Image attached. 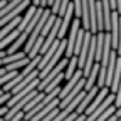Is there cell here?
Listing matches in <instances>:
<instances>
[{
  "mask_svg": "<svg viewBox=\"0 0 121 121\" xmlns=\"http://www.w3.org/2000/svg\"><path fill=\"white\" fill-rule=\"evenodd\" d=\"M81 17H74L71 29H69V37H67V47H66V57L74 56V47H76V40H78V34H79V29H81Z\"/></svg>",
  "mask_w": 121,
  "mask_h": 121,
  "instance_id": "cell-1",
  "label": "cell"
},
{
  "mask_svg": "<svg viewBox=\"0 0 121 121\" xmlns=\"http://www.w3.org/2000/svg\"><path fill=\"white\" fill-rule=\"evenodd\" d=\"M111 39H113V49H118L119 44V12L113 10L111 12Z\"/></svg>",
  "mask_w": 121,
  "mask_h": 121,
  "instance_id": "cell-2",
  "label": "cell"
},
{
  "mask_svg": "<svg viewBox=\"0 0 121 121\" xmlns=\"http://www.w3.org/2000/svg\"><path fill=\"white\" fill-rule=\"evenodd\" d=\"M81 78H82V69L79 67L78 71H76V74L72 76L71 79H67V82L64 84V87L60 89V94H59V98H60V99H62V98H66V96L71 93V91H72L76 86H78V82L81 81Z\"/></svg>",
  "mask_w": 121,
  "mask_h": 121,
  "instance_id": "cell-3",
  "label": "cell"
},
{
  "mask_svg": "<svg viewBox=\"0 0 121 121\" xmlns=\"http://www.w3.org/2000/svg\"><path fill=\"white\" fill-rule=\"evenodd\" d=\"M59 103H60V98H56V99H52V101H51L47 106H45L44 109H40V111H39V113H37V114H35L32 119H30V121H40L44 116H47L51 111H54L56 108H59Z\"/></svg>",
  "mask_w": 121,
  "mask_h": 121,
  "instance_id": "cell-4",
  "label": "cell"
},
{
  "mask_svg": "<svg viewBox=\"0 0 121 121\" xmlns=\"http://www.w3.org/2000/svg\"><path fill=\"white\" fill-rule=\"evenodd\" d=\"M79 69V56H71L69 57V62H67V67H66V71H64V76H66V81L67 79H71L72 76L76 74V71Z\"/></svg>",
  "mask_w": 121,
  "mask_h": 121,
  "instance_id": "cell-5",
  "label": "cell"
},
{
  "mask_svg": "<svg viewBox=\"0 0 121 121\" xmlns=\"http://www.w3.org/2000/svg\"><path fill=\"white\" fill-rule=\"evenodd\" d=\"M59 44H60V39H56L54 42H52V45H51V49L45 52L44 56H42V59H40V62H39V69H44L45 67V64L51 60V57L56 54V51H57V47H59Z\"/></svg>",
  "mask_w": 121,
  "mask_h": 121,
  "instance_id": "cell-6",
  "label": "cell"
},
{
  "mask_svg": "<svg viewBox=\"0 0 121 121\" xmlns=\"http://www.w3.org/2000/svg\"><path fill=\"white\" fill-rule=\"evenodd\" d=\"M20 34H22V32H20L19 29H13L10 34H7L4 39H0V51H7V47H9V45H10L15 39H17Z\"/></svg>",
  "mask_w": 121,
  "mask_h": 121,
  "instance_id": "cell-7",
  "label": "cell"
},
{
  "mask_svg": "<svg viewBox=\"0 0 121 121\" xmlns=\"http://www.w3.org/2000/svg\"><path fill=\"white\" fill-rule=\"evenodd\" d=\"M89 19H91V34L98 32V15H96V0H89Z\"/></svg>",
  "mask_w": 121,
  "mask_h": 121,
  "instance_id": "cell-8",
  "label": "cell"
},
{
  "mask_svg": "<svg viewBox=\"0 0 121 121\" xmlns=\"http://www.w3.org/2000/svg\"><path fill=\"white\" fill-rule=\"evenodd\" d=\"M35 12H37V5H32V7H29V9H27L25 15L22 17V20H20V24H19V27H17L20 32H24V30H25V27L29 25L30 20H32V17H34V13H35Z\"/></svg>",
  "mask_w": 121,
  "mask_h": 121,
  "instance_id": "cell-9",
  "label": "cell"
},
{
  "mask_svg": "<svg viewBox=\"0 0 121 121\" xmlns=\"http://www.w3.org/2000/svg\"><path fill=\"white\" fill-rule=\"evenodd\" d=\"M20 20H22V17H19V15H17V17L12 19L9 24H5L2 29H0V39H4L7 34H10V32H12L13 29H17V27H19V24H20Z\"/></svg>",
  "mask_w": 121,
  "mask_h": 121,
  "instance_id": "cell-10",
  "label": "cell"
},
{
  "mask_svg": "<svg viewBox=\"0 0 121 121\" xmlns=\"http://www.w3.org/2000/svg\"><path fill=\"white\" fill-rule=\"evenodd\" d=\"M29 62H30V57L27 56V57H24V59H19V60H15V62L7 64L5 69H7V71H19V69H24Z\"/></svg>",
  "mask_w": 121,
  "mask_h": 121,
  "instance_id": "cell-11",
  "label": "cell"
},
{
  "mask_svg": "<svg viewBox=\"0 0 121 121\" xmlns=\"http://www.w3.org/2000/svg\"><path fill=\"white\" fill-rule=\"evenodd\" d=\"M44 39H45V37H44V35H40V37H39V39L34 42L32 49H30V51H29V54H27L30 59H32V57H35V56L40 52V47H42V44H44Z\"/></svg>",
  "mask_w": 121,
  "mask_h": 121,
  "instance_id": "cell-12",
  "label": "cell"
},
{
  "mask_svg": "<svg viewBox=\"0 0 121 121\" xmlns=\"http://www.w3.org/2000/svg\"><path fill=\"white\" fill-rule=\"evenodd\" d=\"M62 79H66V76H64V72H60L59 76H57V78H54L49 84H47V87H45L44 89V93H51V91L52 89H56L57 86H60V82H62Z\"/></svg>",
  "mask_w": 121,
  "mask_h": 121,
  "instance_id": "cell-13",
  "label": "cell"
},
{
  "mask_svg": "<svg viewBox=\"0 0 121 121\" xmlns=\"http://www.w3.org/2000/svg\"><path fill=\"white\" fill-rule=\"evenodd\" d=\"M12 96H13V94L10 93V91H5V93H4L2 96H0V106H4V104H7V101H9V99H10Z\"/></svg>",
  "mask_w": 121,
  "mask_h": 121,
  "instance_id": "cell-14",
  "label": "cell"
},
{
  "mask_svg": "<svg viewBox=\"0 0 121 121\" xmlns=\"http://www.w3.org/2000/svg\"><path fill=\"white\" fill-rule=\"evenodd\" d=\"M78 116H79V114H78V113H76V111H74V113H71L69 116H66V118H64L62 121H74V119H76V118H78Z\"/></svg>",
  "mask_w": 121,
  "mask_h": 121,
  "instance_id": "cell-15",
  "label": "cell"
},
{
  "mask_svg": "<svg viewBox=\"0 0 121 121\" xmlns=\"http://www.w3.org/2000/svg\"><path fill=\"white\" fill-rule=\"evenodd\" d=\"M7 72H9V71L5 69V66H4V67H0V78H2L4 74H7Z\"/></svg>",
  "mask_w": 121,
  "mask_h": 121,
  "instance_id": "cell-16",
  "label": "cell"
},
{
  "mask_svg": "<svg viewBox=\"0 0 121 121\" xmlns=\"http://www.w3.org/2000/svg\"><path fill=\"white\" fill-rule=\"evenodd\" d=\"M114 114H116V118L121 116V106H119V108H116V113H114Z\"/></svg>",
  "mask_w": 121,
  "mask_h": 121,
  "instance_id": "cell-17",
  "label": "cell"
},
{
  "mask_svg": "<svg viewBox=\"0 0 121 121\" xmlns=\"http://www.w3.org/2000/svg\"><path fill=\"white\" fill-rule=\"evenodd\" d=\"M0 121H5V119H4V118H0Z\"/></svg>",
  "mask_w": 121,
  "mask_h": 121,
  "instance_id": "cell-18",
  "label": "cell"
},
{
  "mask_svg": "<svg viewBox=\"0 0 121 121\" xmlns=\"http://www.w3.org/2000/svg\"><path fill=\"white\" fill-rule=\"evenodd\" d=\"M118 121H121V116H119V118H118Z\"/></svg>",
  "mask_w": 121,
  "mask_h": 121,
  "instance_id": "cell-19",
  "label": "cell"
},
{
  "mask_svg": "<svg viewBox=\"0 0 121 121\" xmlns=\"http://www.w3.org/2000/svg\"><path fill=\"white\" fill-rule=\"evenodd\" d=\"M22 121H25V119H22Z\"/></svg>",
  "mask_w": 121,
  "mask_h": 121,
  "instance_id": "cell-20",
  "label": "cell"
},
{
  "mask_svg": "<svg viewBox=\"0 0 121 121\" xmlns=\"http://www.w3.org/2000/svg\"><path fill=\"white\" fill-rule=\"evenodd\" d=\"M9 2H10V0H9Z\"/></svg>",
  "mask_w": 121,
  "mask_h": 121,
  "instance_id": "cell-21",
  "label": "cell"
}]
</instances>
